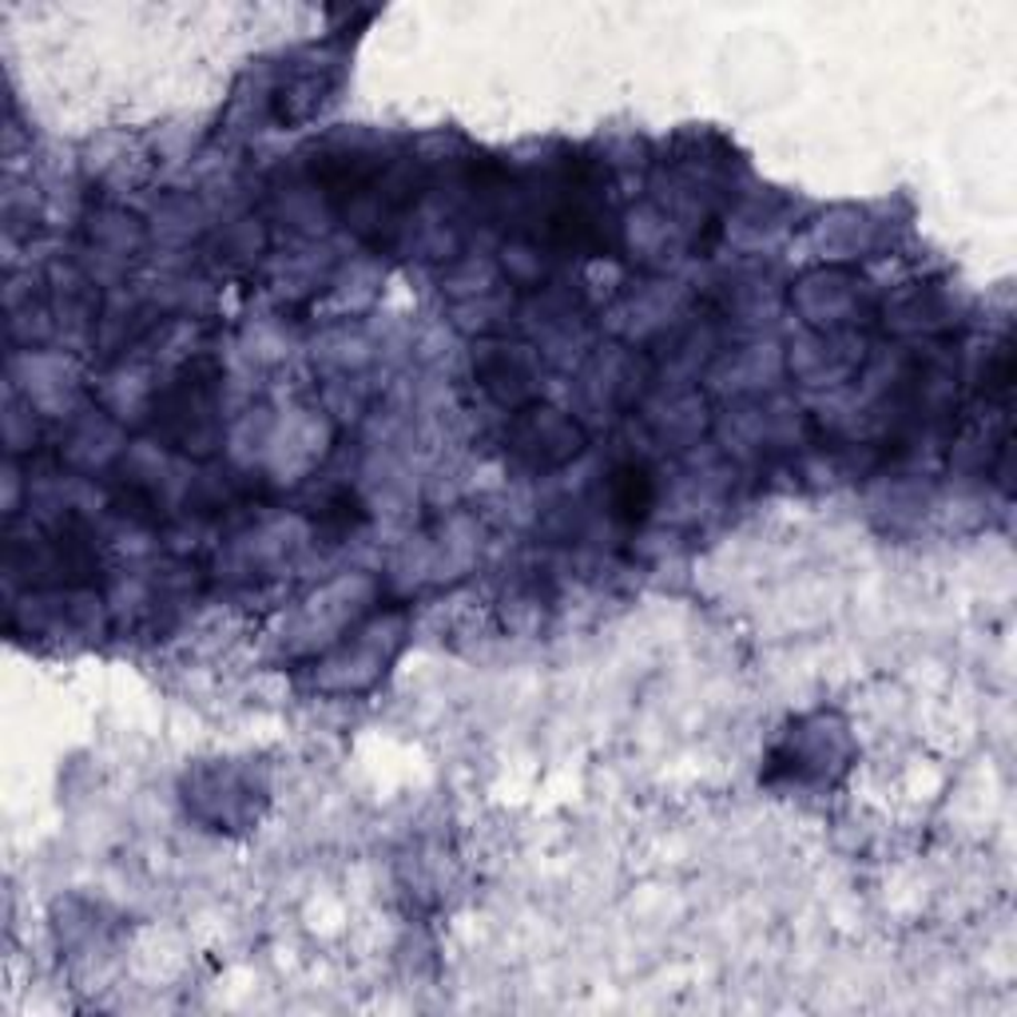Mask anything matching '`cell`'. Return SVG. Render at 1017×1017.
I'll use <instances>...</instances> for the list:
<instances>
[{
    "mask_svg": "<svg viewBox=\"0 0 1017 1017\" xmlns=\"http://www.w3.org/2000/svg\"><path fill=\"white\" fill-rule=\"evenodd\" d=\"M652 505V481H648L644 469L628 466L620 469L617 477V509L628 517V521H637V517H644V509Z\"/></svg>",
    "mask_w": 1017,
    "mask_h": 1017,
    "instance_id": "cell-1",
    "label": "cell"
}]
</instances>
